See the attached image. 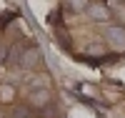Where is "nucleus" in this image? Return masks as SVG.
Instances as JSON below:
<instances>
[{"instance_id": "1", "label": "nucleus", "mask_w": 125, "mask_h": 118, "mask_svg": "<svg viewBox=\"0 0 125 118\" xmlns=\"http://www.w3.org/2000/svg\"><path fill=\"white\" fill-rule=\"evenodd\" d=\"M48 103H50V91L48 88L30 91V95H28V105H30V108H45Z\"/></svg>"}, {"instance_id": "2", "label": "nucleus", "mask_w": 125, "mask_h": 118, "mask_svg": "<svg viewBox=\"0 0 125 118\" xmlns=\"http://www.w3.org/2000/svg\"><path fill=\"white\" fill-rule=\"evenodd\" d=\"M20 66L23 68H38L40 66V50L38 48H28L23 53V58H20Z\"/></svg>"}, {"instance_id": "4", "label": "nucleus", "mask_w": 125, "mask_h": 118, "mask_svg": "<svg viewBox=\"0 0 125 118\" xmlns=\"http://www.w3.org/2000/svg\"><path fill=\"white\" fill-rule=\"evenodd\" d=\"M3 58H8V50H5L3 45H0V63H3Z\"/></svg>"}, {"instance_id": "3", "label": "nucleus", "mask_w": 125, "mask_h": 118, "mask_svg": "<svg viewBox=\"0 0 125 118\" xmlns=\"http://www.w3.org/2000/svg\"><path fill=\"white\" fill-rule=\"evenodd\" d=\"M13 95H15V91L13 88H5V85H3V88H0V101H13Z\"/></svg>"}]
</instances>
